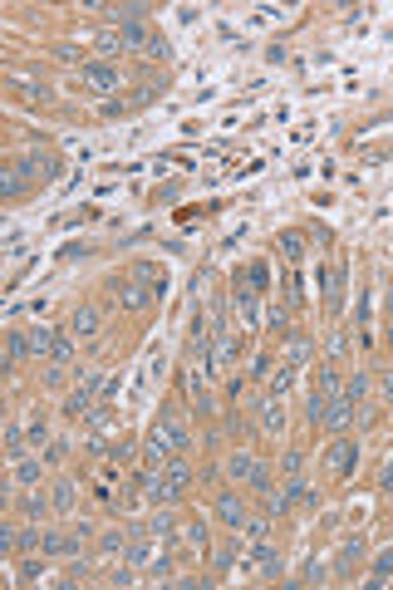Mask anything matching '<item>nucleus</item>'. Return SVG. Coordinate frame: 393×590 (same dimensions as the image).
Returning a JSON list of instances; mask_svg holds the SVG:
<instances>
[{"label": "nucleus", "instance_id": "f257e3e1", "mask_svg": "<svg viewBox=\"0 0 393 590\" xmlns=\"http://www.w3.org/2000/svg\"><path fill=\"white\" fill-rule=\"evenodd\" d=\"M187 482H192V468H187V458H182V453H172L163 473H143V492H148L153 502H163V507H168V502H177V497L187 492Z\"/></svg>", "mask_w": 393, "mask_h": 590}, {"label": "nucleus", "instance_id": "f03ea898", "mask_svg": "<svg viewBox=\"0 0 393 590\" xmlns=\"http://www.w3.org/2000/svg\"><path fill=\"white\" fill-rule=\"evenodd\" d=\"M98 389H103V374H84V384L64 398V413H69V418H89V413H94V393Z\"/></svg>", "mask_w": 393, "mask_h": 590}, {"label": "nucleus", "instance_id": "7ed1b4c3", "mask_svg": "<svg viewBox=\"0 0 393 590\" xmlns=\"http://www.w3.org/2000/svg\"><path fill=\"white\" fill-rule=\"evenodd\" d=\"M158 433H163L177 453H192V433H187V423H182V413H177V408H168V413L158 418Z\"/></svg>", "mask_w": 393, "mask_h": 590}, {"label": "nucleus", "instance_id": "20e7f679", "mask_svg": "<svg viewBox=\"0 0 393 590\" xmlns=\"http://www.w3.org/2000/svg\"><path fill=\"white\" fill-rule=\"evenodd\" d=\"M172 453H177V448H172V443H168V438L153 428V433H148V443H143V473H163Z\"/></svg>", "mask_w": 393, "mask_h": 590}, {"label": "nucleus", "instance_id": "39448f33", "mask_svg": "<svg viewBox=\"0 0 393 590\" xmlns=\"http://www.w3.org/2000/svg\"><path fill=\"white\" fill-rule=\"evenodd\" d=\"M84 84H89V89H98V94H113V89H118V64H108V59L84 64Z\"/></svg>", "mask_w": 393, "mask_h": 590}, {"label": "nucleus", "instance_id": "423d86ee", "mask_svg": "<svg viewBox=\"0 0 393 590\" xmlns=\"http://www.w3.org/2000/svg\"><path fill=\"white\" fill-rule=\"evenodd\" d=\"M54 173H59V163L49 153H25L20 158V178H30V183H49Z\"/></svg>", "mask_w": 393, "mask_h": 590}, {"label": "nucleus", "instance_id": "0eeeda50", "mask_svg": "<svg viewBox=\"0 0 393 590\" xmlns=\"http://www.w3.org/2000/svg\"><path fill=\"white\" fill-rule=\"evenodd\" d=\"M251 566H256V576H261V581H271V576L281 571V551H276V546L261 536V541H256V556H251Z\"/></svg>", "mask_w": 393, "mask_h": 590}, {"label": "nucleus", "instance_id": "6e6552de", "mask_svg": "<svg viewBox=\"0 0 393 590\" xmlns=\"http://www.w3.org/2000/svg\"><path fill=\"white\" fill-rule=\"evenodd\" d=\"M25 335H30V354H35V359H54V349H59V335H54V330L35 325V330H25Z\"/></svg>", "mask_w": 393, "mask_h": 590}, {"label": "nucleus", "instance_id": "1a4fd4ad", "mask_svg": "<svg viewBox=\"0 0 393 590\" xmlns=\"http://www.w3.org/2000/svg\"><path fill=\"white\" fill-rule=\"evenodd\" d=\"M216 516H221V526H246V507H241V497H231V492H221L216 497Z\"/></svg>", "mask_w": 393, "mask_h": 590}, {"label": "nucleus", "instance_id": "9d476101", "mask_svg": "<svg viewBox=\"0 0 393 590\" xmlns=\"http://www.w3.org/2000/svg\"><path fill=\"white\" fill-rule=\"evenodd\" d=\"M69 335H79V340L98 335V310H94V305H79V310L69 315Z\"/></svg>", "mask_w": 393, "mask_h": 590}, {"label": "nucleus", "instance_id": "9b49d317", "mask_svg": "<svg viewBox=\"0 0 393 590\" xmlns=\"http://www.w3.org/2000/svg\"><path fill=\"white\" fill-rule=\"evenodd\" d=\"M354 408H359V403L339 393V398L329 403V413H324V428H349V423H354Z\"/></svg>", "mask_w": 393, "mask_h": 590}, {"label": "nucleus", "instance_id": "f8f14e48", "mask_svg": "<svg viewBox=\"0 0 393 590\" xmlns=\"http://www.w3.org/2000/svg\"><path fill=\"white\" fill-rule=\"evenodd\" d=\"M153 295H158V286H148V281L133 276V286H123V305H128V310H148Z\"/></svg>", "mask_w": 393, "mask_h": 590}, {"label": "nucleus", "instance_id": "ddd939ff", "mask_svg": "<svg viewBox=\"0 0 393 590\" xmlns=\"http://www.w3.org/2000/svg\"><path fill=\"white\" fill-rule=\"evenodd\" d=\"M25 354H30V335H25V330H10V335H5V369H15Z\"/></svg>", "mask_w": 393, "mask_h": 590}, {"label": "nucleus", "instance_id": "4468645a", "mask_svg": "<svg viewBox=\"0 0 393 590\" xmlns=\"http://www.w3.org/2000/svg\"><path fill=\"white\" fill-rule=\"evenodd\" d=\"M79 541H84V531H79V536H59V531H49L40 551H45V556H74V551H79Z\"/></svg>", "mask_w": 393, "mask_h": 590}, {"label": "nucleus", "instance_id": "2eb2a0df", "mask_svg": "<svg viewBox=\"0 0 393 590\" xmlns=\"http://www.w3.org/2000/svg\"><path fill=\"white\" fill-rule=\"evenodd\" d=\"M354 453H359L354 443H334V448H329V473H334V478H344V473L354 468Z\"/></svg>", "mask_w": 393, "mask_h": 590}, {"label": "nucleus", "instance_id": "dca6fc26", "mask_svg": "<svg viewBox=\"0 0 393 590\" xmlns=\"http://www.w3.org/2000/svg\"><path fill=\"white\" fill-rule=\"evenodd\" d=\"M256 468H261V463H256L251 453H231V458H226V473H231L236 482H251V478H256Z\"/></svg>", "mask_w": 393, "mask_h": 590}, {"label": "nucleus", "instance_id": "f3484780", "mask_svg": "<svg viewBox=\"0 0 393 590\" xmlns=\"http://www.w3.org/2000/svg\"><path fill=\"white\" fill-rule=\"evenodd\" d=\"M25 448H30L25 428H15V423H10V428H5V458H15V463H20V458H25Z\"/></svg>", "mask_w": 393, "mask_h": 590}, {"label": "nucleus", "instance_id": "a211bd4d", "mask_svg": "<svg viewBox=\"0 0 393 590\" xmlns=\"http://www.w3.org/2000/svg\"><path fill=\"white\" fill-rule=\"evenodd\" d=\"M35 482H40V463L35 458H20L15 463V487H35Z\"/></svg>", "mask_w": 393, "mask_h": 590}, {"label": "nucleus", "instance_id": "6ab92c4d", "mask_svg": "<svg viewBox=\"0 0 393 590\" xmlns=\"http://www.w3.org/2000/svg\"><path fill=\"white\" fill-rule=\"evenodd\" d=\"M25 438H30V448H45V443H49V423L35 413V418L25 423Z\"/></svg>", "mask_w": 393, "mask_h": 590}, {"label": "nucleus", "instance_id": "aec40b11", "mask_svg": "<svg viewBox=\"0 0 393 590\" xmlns=\"http://www.w3.org/2000/svg\"><path fill=\"white\" fill-rule=\"evenodd\" d=\"M40 576H45V561H20V566H15V581H20V586H35Z\"/></svg>", "mask_w": 393, "mask_h": 590}, {"label": "nucleus", "instance_id": "412c9836", "mask_svg": "<svg viewBox=\"0 0 393 590\" xmlns=\"http://www.w3.org/2000/svg\"><path fill=\"white\" fill-rule=\"evenodd\" d=\"M182 541H187V546H192L196 556H201V551H206V526H201V521H192V526H182Z\"/></svg>", "mask_w": 393, "mask_h": 590}, {"label": "nucleus", "instance_id": "4be33fe9", "mask_svg": "<svg viewBox=\"0 0 393 590\" xmlns=\"http://www.w3.org/2000/svg\"><path fill=\"white\" fill-rule=\"evenodd\" d=\"M74 482H59V487H54V497H49V502H54V511H69V507H74Z\"/></svg>", "mask_w": 393, "mask_h": 590}, {"label": "nucleus", "instance_id": "5701e85b", "mask_svg": "<svg viewBox=\"0 0 393 590\" xmlns=\"http://www.w3.org/2000/svg\"><path fill=\"white\" fill-rule=\"evenodd\" d=\"M49 507H54V502H45L40 492H25V516H35V521H40V516H45Z\"/></svg>", "mask_w": 393, "mask_h": 590}, {"label": "nucleus", "instance_id": "b1692460", "mask_svg": "<svg viewBox=\"0 0 393 590\" xmlns=\"http://www.w3.org/2000/svg\"><path fill=\"white\" fill-rule=\"evenodd\" d=\"M35 546H45V536H40L35 526H25V531H15V551H35Z\"/></svg>", "mask_w": 393, "mask_h": 590}, {"label": "nucleus", "instance_id": "393cba45", "mask_svg": "<svg viewBox=\"0 0 393 590\" xmlns=\"http://www.w3.org/2000/svg\"><path fill=\"white\" fill-rule=\"evenodd\" d=\"M172 526H177V521H172L168 511H158V516L148 521V536H172Z\"/></svg>", "mask_w": 393, "mask_h": 590}, {"label": "nucleus", "instance_id": "a878e982", "mask_svg": "<svg viewBox=\"0 0 393 590\" xmlns=\"http://www.w3.org/2000/svg\"><path fill=\"white\" fill-rule=\"evenodd\" d=\"M389 571H393V551H384V556L374 561V576H369V581H374V586H384V581H389Z\"/></svg>", "mask_w": 393, "mask_h": 590}, {"label": "nucleus", "instance_id": "bb28decb", "mask_svg": "<svg viewBox=\"0 0 393 590\" xmlns=\"http://www.w3.org/2000/svg\"><path fill=\"white\" fill-rule=\"evenodd\" d=\"M319 393H324V398H329V403H334V398H339V393H344V384H339V374H334V369H329V374H324V379H319Z\"/></svg>", "mask_w": 393, "mask_h": 590}, {"label": "nucleus", "instance_id": "cd10ccee", "mask_svg": "<svg viewBox=\"0 0 393 590\" xmlns=\"http://www.w3.org/2000/svg\"><path fill=\"white\" fill-rule=\"evenodd\" d=\"M98 50H103V54H123V40H118L113 30H98Z\"/></svg>", "mask_w": 393, "mask_h": 590}, {"label": "nucleus", "instance_id": "c85d7f7f", "mask_svg": "<svg viewBox=\"0 0 393 590\" xmlns=\"http://www.w3.org/2000/svg\"><path fill=\"white\" fill-rule=\"evenodd\" d=\"M364 389H369V374H354V379L344 384V398H354V403H359V398H364Z\"/></svg>", "mask_w": 393, "mask_h": 590}, {"label": "nucleus", "instance_id": "c756f323", "mask_svg": "<svg viewBox=\"0 0 393 590\" xmlns=\"http://www.w3.org/2000/svg\"><path fill=\"white\" fill-rule=\"evenodd\" d=\"M281 251H286V261H300V251H305V241H300V236H281Z\"/></svg>", "mask_w": 393, "mask_h": 590}, {"label": "nucleus", "instance_id": "7c9ffc66", "mask_svg": "<svg viewBox=\"0 0 393 590\" xmlns=\"http://www.w3.org/2000/svg\"><path fill=\"white\" fill-rule=\"evenodd\" d=\"M266 428H281V398H276V403H266Z\"/></svg>", "mask_w": 393, "mask_h": 590}, {"label": "nucleus", "instance_id": "2f4dec72", "mask_svg": "<svg viewBox=\"0 0 393 590\" xmlns=\"http://www.w3.org/2000/svg\"><path fill=\"white\" fill-rule=\"evenodd\" d=\"M251 487H256V492H271V473H266V468H256V478H251Z\"/></svg>", "mask_w": 393, "mask_h": 590}, {"label": "nucleus", "instance_id": "473e14b6", "mask_svg": "<svg viewBox=\"0 0 393 590\" xmlns=\"http://www.w3.org/2000/svg\"><path fill=\"white\" fill-rule=\"evenodd\" d=\"M123 541H128L123 531H108V536H103V546H108V551H123Z\"/></svg>", "mask_w": 393, "mask_h": 590}, {"label": "nucleus", "instance_id": "72a5a7b5", "mask_svg": "<svg viewBox=\"0 0 393 590\" xmlns=\"http://www.w3.org/2000/svg\"><path fill=\"white\" fill-rule=\"evenodd\" d=\"M0 197H20V178H5V183H0Z\"/></svg>", "mask_w": 393, "mask_h": 590}, {"label": "nucleus", "instance_id": "f704fd0d", "mask_svg": "<svg viewBox=\"0 0 393 590\" xmlns=\"http://www.w3.org/2000/svg\"><path fill=\"white\" fill-rule=\"evenodd\" d=\"M384 398H393V369L384 374Z\"/></svg>", "mask_w": 393, "mask_h": 590}, {"label": "nucleus", "instance_id": "c9c22d12", "mask_svg": "<svg viewBox=\"0 0 393 590\" xmlns=\"http://www.w3.org/2000/svg\"><path fill=\"white\" fill-rule=\"evenodd\" d=\"M384 487L393 492V458H389V468H384Z\"/></svg>", "mask_w": 393, "mask_h": 590}]
</instances>
